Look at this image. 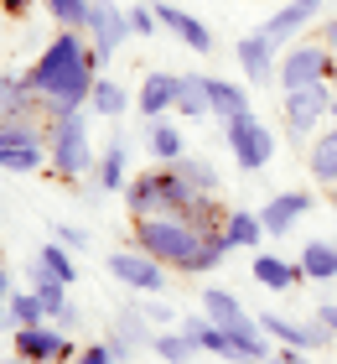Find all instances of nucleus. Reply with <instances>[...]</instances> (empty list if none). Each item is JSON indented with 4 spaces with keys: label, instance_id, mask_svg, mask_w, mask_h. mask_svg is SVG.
Listing matches in <instances>:
<instances>
[{
    "label": "nucleus",
    "instance_id": "1",
    "mask_svg": "<svg viewBox=\"0 0 337 364\" xmlns=\"http://www.w3.org/2000/svg\"><path fill=\"white\" fill-rule=\"evenodd\" d=\"M21 78H26V89L47 105V114L89 109V94L99 84V58H94L89 31H57Z\"/></svg>",
    "mask_w": 337,
    "mask_h": 364
},
{
    "label": "nucleus",
    "instance_id": "2",
    "mask_svg": "<svg viewBox=\"0 0 337 364\" xmlns=\"http://www.w3.org/2000/svg\"><path fill=\"white\" fill-rule=\"evenodd\" d=\"M135 245H140L145 255H156L166 271L177 276H208L223 266L228 245H223V229L208 235V229H197L192 219H182V213H156V219H135Z\"/></svg>",
    "mask_w": 337,
    "mask_h": 364
},
{
    "label": "nucleus",
    "instance_id": "3",
    "mask_svg": "<svg viewBox=\"0 0 337 364\" xmlns=\"http://www.w3.org/2000/svg\"><path fill=\"white\" fill-rule=\"evenodd\" d=\"M192 198H197V188H192L177 167H166V161H161L156 172L130 177L125 208H130V219H156V213H187Z\"/></svg>",
    "mask_w": 337,
    "mask_h": 364
},
{
    "label": "nucleus",
    "instance_id": "4",
    "mask_svg": "<svg viewBox=\"0 0 337 364\" xmlns=\"http://www.w3.org/2000/svg\"><path fill=\"white\" fill-rule=\"evenodd\" d=\"M99 161L94 136H89V109H67L47 120V167L57 177H83Z\"/></svg>",
    "mask_w": 337,
    "mask_h": 364
},
{
    "label": "nucleus",
    "instance_id": "5",
    "mask_svg": "<svg viewBox=\"0 0 337 364\" xmlns=\"http://www.w3.org/2000/svg\"><path fill=\"white\" fill-rule=\"evenodd\" d=\"M223 146L233 151V161H239L244 172H260L270 156H275V130H270L255 109L233 114V120H223Z\"/></svg>",
    "mask_w": 337,
    "mask_h": 364
},
{
    "label": "nucleus",
    "instance_id": "6",
    "mask_svg": "<svg viewBox=\"0 0 337 364\" xmlns=\"http://www.w3.org/2000/svg\"><path fill=\"white\" fill-rule=\"evenodd\" d=\"M280 89H306V84H332V53L327 42H291L280 58V73H275Z\"/></svg>",
    "mask_w": 337,
    "mask_h": 364
},
{
    "label": "nucleus",
    "instance_id": "7",
    "mask_svg": "<svg viewBox=\"0 0 337 364\" xmlns=\"http://www.w3.org/2000/svg\"><path fill=\"white\" fill-rule=\"evenodd\" d=\"M89 42H94V58H99V68L120 53V47L135 37V26H130V11H120L114 0H94V11H89Z\"/></svg>",
    "mask_w": 337,
    "mask_h": 364
},
{
    "label": "nucleus",
    "instance_id": "8",
    "mask_svg": "<svg viewBox=\"0 0 337 364\" xmlns=\"http://www.w3.org/2000/svg\"><path fill=\"white\" fill-rule=\"evenodd\" d=\"M47 167V136L31 120H16L0 136V172H37Z\"/></svg>",
    "mask_w": 337,
    "mask_h": 364
},
{
    "label": "nucleus",
    "instance_id": "9",
    "mask_svg": "<svg viewBox=\"0 0 337 364\" xmlns=\"http://www.w3.org/2000/svg\"><path fill=\"white\" fill-rule=\"evenodd\" d=\"M109 276L120 281V287L140 291V296L166 291V266H161L156 255H145L140 245H135V250H114V255H109Z\"/></svg>",
    "mask_w": 337,
    "mask_h": 364
},
{
    "label": "nucleus",
    "instance_id": "10",
    "mask_svg": "<svg viewBox=\"0 0 337 364\" xmlns=\"http://www.w3.org/2000/svg\"><path fill=\"white\" fill-rule=\"evenodd\" d=\"M322 114H332V84H306V89H285V109L280 120L291 136L306 141V130L322 120Z\"/></svg>",
    "mask_w": 337,
    "mask_h": 364
},
{
    "label": "nucleus",
    "instance_id": "11",
    "mask_svg": "<svg viewBox=\"0 0 337 364\" xmlns=\"http://www.w3.org/2000/svg\"><path fill=\"white\" fill-rule=\"evenodd\" d=\"M16 354L26 364H57V359H73L78 349L57 323H31V328H16Z\"/></svg>",
    "mask_w": 337,
    "mask_h": 364
},
{
    "label": "nucleus",
    "instance_id": "12",
    "mask_svg": "<svg viewBox=\"0 0 337 364\" xmlns=\"http://www.w3.org/2000/svg\"><path fill=\"white\" fill-rule=\"evenodd\" d=\"M233 58H239V68H244V84H275V73H280V47L265 37V31H249V37H239V47H233Z\"/></svg>",
    "mask_w": 337,
    "mask_h": 364
},
{
    "label": "nucleus",
    "instance_id": "13",
    "mask_svg": "<svg viewBox=\"0 0 337 364\" xmlns=\"http://www.w3.org/2000/svg\"><path fill=\"white\" fill-rule=\"evenodd\" d=\"M322 6H327V0H285V6H280L275 16H270V21H265L260 31H265V37L275 42V47H291V42L301 37V31H306V26L316 21V16H322Z\"/></svg>",
    "mask_w": 337,
    "mask_h": 364
},
{
    "label": "nucleus",
    "instance_id": "14",
    "mask_svg": "<svg viewBox=\"0 0 337 364\" xmlns=\"http://www.w3.org/2000/svg\"><path fill=\"white\" fill-rule=\"evenodd\" d=\"M260 323H265V333H270V338L291 343V349H306V354H311V349H322V343H332V333H327V328L316 323V318H311V323H296V318H285V312H265Z\"/></svg>",
    "mask_w": 337,
    "mask_h": 364
},
{
    "label": "nucleus",
    "instance_id": "15",
    "mask_svg": "<svg viewBox=\"0 0 337 364\" xmlns=\"http://www.w3.org/2000/svg\"><path fill=\"white\" fill-rule=\"evenodd\" d=\"M177 84H182V73H166V68L145 73V78H140V99H135V109H140L145 120H161V114H172V109H177Z\"/></svg>",
    "mask_w": 337,
    "mask_h": 364
},
{
    "label": "nucleus",
    "instance_id": "16",
    "mask_svg": "<svg viewBox=\"0 0 337 364\" xmlns=\"http://www.w3.org/2000/svg\"><path fill=\"white\" fill-rule=\"evenodd\" d=\"M306 213H311V193H275V198L265 203L260 224H265V235H291Z\"/></svg>",
    "mask_w": 337,
    "mask_h": 364
},
{
    "label": "nucleus",
    "instance_id": "17",
    "mask_svg": "<svg viewBox=\"0 0 337 364\" xmlns=\"http://www.w3.org/2000/svg\"><path fill=\"white\" fill-rule=\"evenodd\" d=\"M156 16H161V26L177 31L182 47H192V53H213V31L202 26L192 11H182V6H156Z\"/></svg>",
    "mask_w": 337,
    "mask_h": 364
},
{
    "label": "nucleus",
    "instance_id": "18",
    "mask_svg": "<svg viewBox=\"0 0 337 364\" xmlns=\"http://www.w3.org/2000/svg\"><path fill=\"white\" fill-rule=\"evenodd\" d=\"M145 318V312L140 307H130V312H120V318H114V328H109V349H114V359H130L135 349H140V343H150V338H156V333H150V328L140 323Z\"/></svg>",
    "mask_w": 337,
    "mask_h": 364
},
{
    "label": "nucleus",
    "instance_id": "19",
    "mask_svg": "<svg viewBox=\"0 0 337 364\" xmlns=\"http://www.w3.org/2000/svg\"><path fill=\"white\" fill-rule=\"evenodd\" d=\"M99 188L104 193H125L130 188V141L114 136L104 151H99Z\"/></svg>",
    "mask_w": 337,
    "mask_h": 364
},
{
    "label": "nucleus",
    "instance_id": "20",
    "mask_svg": "<svg viewBox=\"0 0 337 364\" xmlns=\"http://www.w3.org/2000/svg\"><path fill=\"white\" fill-rule=\"evenodd\" d=\"M145 151L156 156V161H166V167H177V161L187 156V141H182V130L161 114V120H150V125H145Z\"/></svg>",
    "mask_w": 337,
    "mask_h": 364
},
{
    "label": "nucleus",
    "instance_id": "21",
    "mask_svg": "<svg viewBox=\"0 0 337 364\" xmlns=\"http://www.w3.org/2000/svg\"><path fill=\"white\" fill-rule=\"evenodd\" d=\"M249 276H255L265 291H291L296 281H301V266H291V260H280V255H265V250H260L255 260H249Z\"/></svg>",
    "mask_w": 337,
    "mask_h": 364
},
{
    "label": "nucleus",
    "instance_id": "22",
    "mask_svg": "<svg viewBox=\"0 0 337 364\" xmlns=\"http://www.w3.org/2000/svg\"><path fill=\"white\" fill-rule=\"evenodd\" d=\"M208 99H213V114H218V120H233V114L255 109L244 84H228V78H213V73H208Z\"/></svg>",
    "mask_w": 337,
    "mask_h": 364
},
{
    "label": "nucleus",
    "instance_id": "23",
    "mask_svg": "<svg viewBox=\"0 0 337 364\" xmlns=\"http://www.w3.org/2000/svg\"><path fill=\"white\" fill-rule=\"evenodd\" d=\"M260 240H265V224H260V213H244V208H233L228 219H223V245H228V250H255Z\"/></svg>",
    "mask_w": 337,
    "mask_h": 364
},
{
    "label": "nucleus",
    "instance_id": "24",
    "mask_svg": "<svg viewBox=\"0 0 337 364\" xmlns=\"http://www.w3.org/2000/svg\"><path fill=\"white\" fill-rule=\"evenodd\" d=\"M301 276L306 281H337V245L327 240H306V250H301Z\"/></svg>",
    "mask_w": 337,
    "mask_h": 364
},
{
    "label": "nucleus",
    "instance_id": "25",
    "mask_svg": "<svg viewBox=\"0 0 337 364\" xmlns=\"http://www.w3.org/2000/svg\"><path fill=\"white\" fill-rule=\"evenodd\" d=\"M177 109H182V120L213 114V99H208V73H182V84H177Z\"/></svg>",
    "mask_w": 337,
    "mask_h": 364
},
{
    "label": "nucleus",
    "instance_id": "26",
    "mask_svg": "<svg viewBox=\"0 0 337 364\" xmlns=\"http://www.w3.org/2000/svg\"><path fill=\"white\" fill-rule=\"evenodd\" d=\"M182 333H187V338L197 343L202 354H218V359H228V333H223V328H218V323L208 318V312H202V318H182Z\"/></svg>",
    "mask_w": 337,
    "mask_h": 364
},
{
    "label": "nucleus",
    "instance_id": "27",
    "mask_svg": "<svg viewBox=\"0 0 337 364\" xmlns=\"http://www.w3.org/2000/svg\"><path fill=\"white\" fill-rule=\"evenodd\" d=\"M0 105H6V109L16 114V120H31L37 109H47L42 99L26 89V78H11V73H0Z\"/></svg>",
    "mask_w": 337,
    "mask_h": 364
},
{
    "label": "nucleus",
    "instance_id": "28",
    "mask_svg": "<svg viewBox=\"0 0 337 364\" xmlns=\"http://www.w3.org/2000/svg\"><path fill=\"white\" fill-rule=\"evenodd\" d=\"M89 109L99 114V120H120V114L130 109V94H125V84H114V78H99V84H94V94H89Z\"/></svg>",
    "mask_w": 337,
    "mask_h": 364
},
{
    "label": "nucleus",
    "instance_id": "29",
    "mask_svg": "<svg viewBox=\"0 0 337 364\" xmlns=\"http://www.w3.org/2000/svg\"><path fill=\"white\" fill-rule=\"evenodd\" d=\"M306 161H311V177H316V182L337 188V125L327 130V136H316V141H311Z\"/></svg>",
    "mask_w": 337,
    "mask_h": 364
},
{
    "label": "nucleus",
    "instance_id": "30",
    "mask_svg": "<svg viewBox=\"0 0 337 364\" xmlns=\"http://www.w3.org/2000/svg\"><path fill=\"white\" fill-rule=\"evenodd\" d=\"M150 349H156L166 364H187V359H197V354H202L197 343H192L187 333H182V323H177V328H161V333L150 338Z\"/></svg>",
    "mask_w": 337,
    "mask_h": 364
},
{
    "label": "nucleus",
    "instance_id": "31",
    "mask_svg": "<svg viewBox=\"0 0 337 364\" xmlns=\"http://www.w3.org/2000/svg\"><path fill=\"white\" fill-rule=\"evenodd\" d=\"M37 266L47 271V276H57L62 281V287H73V281H78V271H73V250H67V245H42V255H37Z\"/></svg>",
    "mask_w": 337,
    "mask_h": 364
},
{
    "label": "nucleus",
    "instance_id": "32",
    "mask_svg": "<svg viewBox=\"0 0 337 364\" xmlns=\"http://www.w3.org/2000/svg\"><path fill=\"white\" fill-rule=\"evenodd\" d=\"M89 11H94V0H47V16L62 31H83L89 26Z\"/></svg>",
    "mask_w": 337,
    "mask_h": 364
},
{
    "label": "nucleus",
    "instance_id": "33",
    "mask_svg": "<svg viewBox=\"0 0 337 364\" xmlns=\"http://www.w3.org/2000/svg\"><path fill=\"white\" fill-rule=\"evenodd\" d=\"M6 312H11V323H16V328L47 323V307H42V296H37V291H11V302H6Z\"/></svg>",
    "mask_w": 337,
    "mask_h": 364
},
{
    "label": "nucleus",
    "instance_id": "34",
    "mask_svg": "<svg viewBox=\"0 0 337 364\" xmlns=\"http://www.w3.org/2000/svg\"><path fill=\"white\" fill-rule=\"evenodd\" d=\"M202 312H208V318L218 323V328H223V323H233V318H239V296H233V291H223V287H208V291H202Z\"/></svg>",
    "mask_w": 337,
    "mask_h": 364
},
{
    "label": "nucleus",
    "instance_id": "35",
    "mask_svg": "<svg viewBox=\"0 0 337 364\" xmlns=\"http://www.w3.org/2000/svg\"><path fill=\"white\" fill-rule=\"evenodd\" d=\"M31 291H37V296H42V307H47V318H57V312L67 307V287H62V281H57V276H47L42 266H37V287H31Z\"/></svg>",
    "mask_w": 337,
    "mask_h": 364
},
{
    "label": "nucleus",
    "instance_id": "36",
    "mask_svg": "<svg viewBox=\"0 0 337 364\" xmlns=\"http://www.w3.org/2000/svg\"><path fill=\"white\" fill-rule=\"evenodd\" d=\"M177 172L187 177L197 193H218V172H213V167H208L202 156H182V161H177Z\"/></svg>",
    "mask_w": 337,
    "mask_h": 364
},
{
    "label": "nucleus",
    "instance_id": "37",
    "mask_svg": "<svg viewBox=\"0 0 337 364\" xmlns=\"http://www.w3.org/2000/svg\"><path fill=\"white\" fill-rule=\"evenodd\" d=\"M53 235H57V245H67V250H89V229H78V224H53Z\"/></svg>",
    "mask_w": 337,
    "mask_h": 364
},
{
    "label": "nucleus",
    "instance_id": "38",
    "mask_svg": "<svg viewBox=\"0 0 337 364\" xmlns=\"http://www.w3.org/2000/svg\"><path fill=\"white\" fill-rule=\"evenodd\" d=\"M130 26H135V37H150V31L161 26L156 6H130Z\"/></svg>",
    "mask_w": 337,
    "mask_h": 364
},
{
    "label": "nucleus",
    "instance_id": "39",
    "mask_svg": "<svg viewBox=\"0 0 337 364\" xmlns=\"http://www.w3.org/2000/svg\"><path fill=\"white\" fill-rule=\"evenodd\" d=\"M73 364H120V359H114L109 343H89V349H78V354H73Z\"/></svg>",
    "mask_w": 337,
    "mask_h": 364
},
{
    "label": "nucleus",
    "instance_id": "40",
    "mask_svg": "<svg viewBox=\"0 0 337 364\" xmlns=\"http://www.w3.org/2000/svg\"><path fill=\"white\" fill-rule=\"evenodd\" d=\"M140 312H145V318H150V323H161V328H166V323H182V318H177V312H172V307H161V302H145Z\"/></svg>",
    "mask_w": 337,
    "mask_h": 364
},
{
    "label": "nucleus",
    "instance_id": "41",
    "mask_svg": "<svg viewBox=\"0 0 337 364\" xmlns=\"http://www.w3.org/2000/svg\"><path fill=\"white\" fill-rule=\"evenodd\" d=\"M316 323H322L327 333L337 338V302H322V307H316Z\"/></svg>",
    "mask_w": 337,
    "mask_h": 364
},
{
    "label": "nucleus",
    "instance_id": "42",
    "mask_svg": "<svg viewBox=\"0 0 337 364\" xmlns=\"http://www.w3.org/2000/svg\"><path fill=\"white\" fill-rule=\"evenodd\" d=\"M301 359H306V349H291V343H285V349H280V354H270L265 364H301Z\"/></svg>",
    "mask_w": 337,
    "mask_h": 364
},
{
    "label": "nucleus",
    "instance_id": "43",
    "mask_svg": "<svg viewBox=\"0 0 337 364\" xmlns=\"http://www.w3.org/2000/svg\"><path fill=\"white\" fill-rule=\"evenodd\" d=\"M6 302H11V271L0 266V307H6Z\"/></svg>",
    "mask_w": 337,
    "mask_h": 364
},
{
    "label": "nucleus",
    "instance_id": "44",
    "mask_svg": "<svg viewBox=\"0 0 337 364\" xmlns=\"http://www.w3.org/2000/svg\"><path fill=\"white\" fill-rule=\"evenodd\" d=\"M0 6H6L11 16H26V11H31V0H0Z\"/></svg>",
    "mask_w": 337,
    "mask_h": 364
},
{
    "label": "nucleus",
    "instance_id": "45",
    "mask_svg": "<svg viewBox=\"0 0 337 364\" xmlns=\"http://www.w3.org/2000/svg\"><path fill=\"white\" fill-rule=\"evenodd\" d=\"M322 42H327V47H337V16H332V21L322 26Z\"/></svg>",
    "mask_w": 337,
    "mask_h": 364
},
{
    "label": "nucleus",
    "instance_id": "46",
    "mask_svg": "<svg viewBox=\"0 0 337 364\" xmlns=\"http://www.w3.org/2000/svg\"><path fill=\"white\" fill-rule=\"evenodd\" d=\"M11 125H16V114H11L6 105H0V136H6V130H11Z\"/></svg>",
    "mask_w": 337,
    "mask_h": 364
},
{
    "label": "nucleus",
    "instance_id": "47",
    "mask_svg": "<svg viewBox=\"0 0 337 364\" xmlns=\"http://www.w3.org/2000/svg\"><path fill=\"white\" fill-rule=\"evenodd\" d=\"M6 328H16V323H11V312H6V307H0V333H6Z\"/></svg>",
    "mask_w": 337,
    "mask_h": 364
},
{
    "label": "nucleus",
    "instance_id": "48",
    "mask_svg": "<svg viewBox=\"0 0 337 364\" xmlns=\"http://www.w3.org/2000/svg\"><path fill=\"white\" fill-rule=\"evenodd\" d=\"M0 364H26V359H21V354H11V359H0Z\"/></svg>",
    "mask_w": 337,
    "mask_h": 364
},
{
    "label": "nucleus",
    "instance_id": "49",
    "mask_svg": "<svg viewBox=\"0 0 337 364\" xmlns=\"http://www.w3.org/2000/svg\"><path fill=\"white\" fill-rule=\"evenodd\" d=\"M332 125H337V89H332Z\"/></svg>",
    "mask_w": 337,
    "mask_h": 364
},
{
    "label": "nucleus",
    "instance_id": "50",
    "mask_svg": "<svg viewBox=\"0 0 337 364\" xmlns=\"http://www.w3.org/2000/svg\"><path fill=\"white\" fill-rule=\"evenodd\" d=\"M332 208H337V193H332Z\"/></svg>",
    "mask_w": 337,
    "mask_h": 364
},
{
    "label": "nucleus",
    "instance_id": "51",
    "mask_svg": "<svg viewBox=\"0 0 337 364\" xmlns=\"http://www.w3.org/2000/svg\"><path fill=\"white\" fill-rule=\"evenodd\" d=\"M301 364H311V359H301Z\"/></svg>",
    "mask_w": 337,
    "mask_h": 364
}]
</instances>
